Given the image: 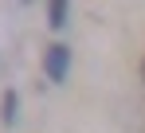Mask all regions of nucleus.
<instances>
[{
	"label": "nucleus",
	"mask_w": 145,
	"mask_h": 133,
	"mask_svg": "<svg viewBox=\"0 0 145 133\" xmlns=\"http://www.w3.org/2000/svg\"><path fill=\"white\" fill-rule=\"evenodd\" d=\"M51 27H67V0H51Z\"/></svg>",
	"instance_id": "nucleus-3"
},
{
	"label": "nucleus",
	"mask_w": 145,
	"mask_h": 133,
	"mask_svg": "<svg viewBox=\"0 0 145 133\" xmlns=\"http://www.w3.org/2000/svg\"><path fill=\"white\" fill-rule=\"evenodd\" d=\"M67 66H71V47L51 43L47 55H43V70H47V78H51V82H63V78H67Z\"/></svg>",
	"instance_id": "nucleus-1"
},
{
	"label": "nucleus",
	"mask_w": 145,
	"mask_h": 133,
	"mask_svg": "<svg viewBox=\"0 0 145 133\" xmlns=\"http://www.w3.org/2000/svg\"><path fill=\"white\" fill-rule=\"evenodd\" d=\"M20 117V98H16V90H4V121L12 125Z\"/></svg>",
	"instance_id": "nucleus-2"
}]
</instances>
